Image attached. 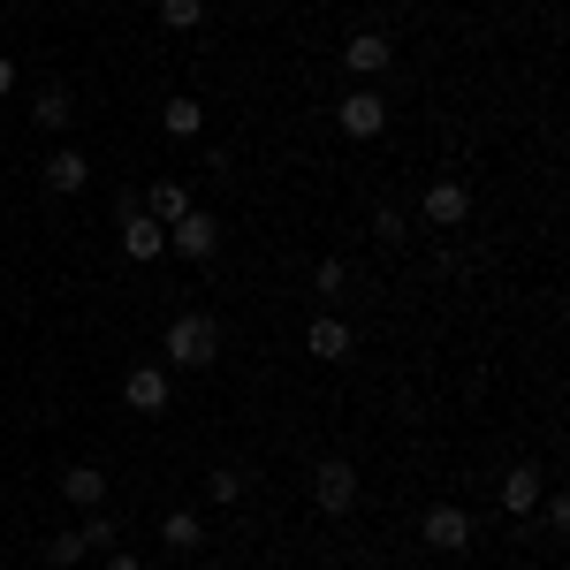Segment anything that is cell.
Here are the masks:
<instances>
[{"label": "cell", "instance_id": "obj_1", "mask_svg": "<svg viewBox=\"0 0 570 570\" xmlns=\"http://www.w3.org/2000/svg\"><path fill=\"white\" fill-rule=\"evenodd\" d=\"M160 357H168L176 373H206L220 357V320L214 312H176L168 335H160Z\"/></svg>", "mask_w": 570, "mask_h": 570}, {"label": "cell", "instance_id": "obj_2", "mask_svg": "<svg viewBox=\"0 0 570 570\" xmlns=\"http://www.w3.org/2000/svg\"><path fill=\"white\" fill-rule=\"evenodd\" d=\"M419 540H426L434 556H464V548L480 540V518H472L464 502H434V510L419 518Z\"/></svg>", "mask_w": 570, "mask_h": 570}, {"label": "cell", "instance_id": "obj_3", "mask_svg": "<svg viewBox=\"0 0 570 570\" xmlns=\"http://www.w3.org/2000/svg\"><path fill=\"white\" fill-rule=\"evenodd\" d=\"M335 122H343L351 145H373V137L389 130V99H381L373 85H351V91H343V107H335Z\"/></svg>", "mask_w": 570, "mask_h": 570}, {"label": "cell", "instance_id": "obj_4", "mask_svg": "<svg viewBox=\"0 0 570 570\" xmlns=\"http://www.w3.org/2000/svg\"><path fill=\"white\" fill-rule=\"evenodd\" d=\"M122 403H130L137 419H160V411L176 403V381H168V365H130V381H122Z\"/></svg>", "mask_w": 570, "mask_h": 570}, {"label": "cell", "instance_id": "obj_5", "mask_svg": "<svg viewBox=\"0 0 570 570\" xmlns=\"http://www.w3.org/2000/svg\"><path fill=\"white\" fill-rule=\"evenodd\" d=\"M419 214H426V228H464V220H472V183H456V176L426 183Z\"/></svg>", "mask_w": 570, "mask_h": 570}, {"label": "cell", "instance_id": "obj_6", "mask_svg": "<svg viewBox=\"0 0 570 570\" xmlns=\"http://www.w3.org/2000/svg\"><path fill=\"white\" fill-rule=\"evenodd\" d=\"M312 502H320L327 518H351L357 510V472L343 464V456H327V464L312 472Z\"/></svg>", "mask_w": 570, "mask_h": 570}, {"label": "cell", "instance_id": "obj_7", "mask_svg": "<svg viewBox=\"0 0 570 570\" xmlns=\"http://www.w3.org/2000/svg\"><path fill=\"white\" fill-rule=\"evenodd\" d=\"M168 252H183V259H214V252H220V220L190 206V214L168 228Z\"/></svg>", "mask_w": 570, "mask_h": 570}, {"label": "cell", "instance_id": "obj_8", "mask_svg": "<svg viewBox=\"0 0 570 570\" xmlns=\"http://www.w3.org/2000/svg\"><path fill=\"white\" fill-rule=\"evenodd\" d=\"M305 351L320 357V365H343V357L357 351V335H351V320H335V312H320L305 327Z\"/></svg>", "mask_w": 570, "mask_h": 570}, {"label": "cell", "instance_id": "obj_9", "mask_svg": "<svg viewBox=\"0 0 570 570\" xmlns=\"http://www.w3.org/2000/svg\"><path fill=\"white\" fill-rule=\"evenodd\" d=\"M389 61H395V46L381 39V31H351V39H343V69H351V77H381Z\"/></svg>", "mask_w": 570, "mask_h": 570}, {"label": "cell", "instance_id": "obj_10", "mask_svg": "<svg viewBox=\"0 0 570 570\" xmlns=\"http://www.w3.org/2000/svg\"><path fill=\"white\" fill-rule=\"evenodd\" d=\"M137 214H153V220H160V228H176V220L190 214V183L160 176V183H153V190H145V198H137Z\"/></svg>", "mask_w": 570, "mask_h": 570}, {"label": "cell", "instance_id": "obj_11", "mask_svg": "<svg viewBox=\"0 0 570 570\" xmlns=\"http://www.w3.org/2000/svg\"><path fill=\"white\" fill-rule=\"evenodd\" d=\"M122 252H130L137 266H153L160 252H168V228H160L153 214H122Z\"/></svg>", "mask_w": 570, "mask_h": 570}, {"label": "cell", "instance_id": "obj_12", "mask_svg": "<svg viewBox=\"0 0 570 570\" xmlns=\"http://www.w3.org/2000/svg\"><path fill=\"white\" fill-rule=\"evenodd\" d=\"M540 494H548L540 464H518V472H502V510H510V518H532V510H540Z\"/></svg>", "mask_w": 570, "mask_h": 570}, {"label": "cell", "instance_id": "obj_13", "mask_svg": "<svg viewBox=\"0 0 570 570\" xmlns=\"http://www.w3.org/2000/svg\"><path fill=\"white\" fill-rule=\"evenodd\" d=\"M85 183H91V160L77 153V145H61V153L46 160V190H61V198H77Z\"/></svg>", "mask_w": 570, "mask_h": 570}, {"label": "cell", "instance_id": "obj_14", "mask_svg": "<svg viewBox=\"0 0 570 570\" xmlns=\"http://www.w3.org/2000/svg\"><path fill=\"white\" fill-rule=\"evenodd\" d=\"M61 494H69L77 510H99V502H107V472H99V464H69V472H61Z\"/></svg>", "mask_w": 570, "mask_h": 570}, {"label": "cell", "instance_id": "obj_15", "mask_svg": "<svg viewBox=\"0 0 570 570\" xmlns=\"http://www.w3.org/2000/svg\"><path fill=\"white\" fill-rule=\"evenodd\" d=\"M160 540H168L176 556H190V548L206 540V518H198V510H168V518H160Z\"/></svg>", "mask_w": 570, "mask_h": 570}, {"label": "cell", "instance_id": "obj_16", "mask_svg": "<svg viewBox=\"0 0 570 570\" xmlns=\"http://www.w3.org/2000/svg\"><path fill=\"white\" fill-rule=\"evenodd\" d=\"M160 130L168 137H198L206 130V107H198V99H168V107H160Z\"/></svg>", "mask_w": 570, "mask_h": 570}, {"label": "cell", "instance_id": "obj_17", "mask_svg": "<svg viewBox=\"0 0 570 570\" xmlns=\"http://www.w3.org/2000/svg\"><path fill=\"white\" fill-rule=\"evenodd\" d=\"M206 502H244V464H220V472H206Z\"/></svg>", "mask_w": 570, "mask_h": 570}, {"label": "cell", "instance_id": "obj_18", "mask_svg": "<svg viewBox=\"0 0 570 570\" xmlns=\"http://www.w3.org/2000/svg\"><path fill=\"white\" fill-rule=\"evenodd\" d=\"M85 556H91V548H85V532H77V525H69V532H53V540H46V563H53V570L85 563Z\"/></svg>", "mask_w": 570, "mask_h": 570}, {"label": "cell", "instance_id": "obj_19", "mask_svg": "<svg viewBox=\"0 0 570 570\" xmlns=\"http://www.w3.org/2000/svg\"><path fill=\"white\" fill-rule=\"evenodd\" d=\"M312 289H320V297L335 305V297L351 289V266H343V259H320V266H312Z\"/></svg>", "mask_w": 570, "mask_h": 570}, {"label": "cell", "instance_id": "obj_20", "mask_svg": "<svg viewBox=\"0 0 570 570\" xmlns=\"http://www.w3.org/2000/svg\"><path fill=\"white\" fill-rule=\"evenodd\" d=\"M160 23L168 31H198L206 23V0H160Z\"/></svg>", "mask_w": 570, "mask_h": 570}, {"label": "cell", "instance_id": "obj_21", "mask_svg": "<svg viewBox=\"0 0 570 570\" xmlns=\"http://www.w3.org/2000/svg\"><path fill=\"white\" fill-rule=\"evenodd\" d=\"M31 122H39V130H69V91H39Z\"/></svg>", "mask_w": 570, "mask_h": 570}, {"label": "cell", "instance_id": "obj_22", "mask_svg": "<svg viewBox=\"0 0 570 570\" xmlns=\"http://www.w3.org/2000/svg\"><path fill=\"white\" fill-rule=\"evenodd\" d=\"M77 532H85V548H115V518H107V510H91Z\"/></svg>", "mask_w": 570, "mask_h": 570}, {"label": "cell", "instance_id": "obj_23", "mask_svg": "<svg viewBox=\"0 0 570 570\" xmlns=\"http://www.w3.org/2000/svg\"><path fill=\"white\" fill-rule=\"evenodd\" d=\"M540 518H548V532H563L570 525V502H563V494H540Z\"/></svg>", "mask_w": 570, "mask_h": 570}, {"label": "cell", "instance_id": "obj_24", "mask_svg": "<svg viewBox=\"0 0 570 570\" xmlns=\"http://www.w3.org/2000/svg\"><path fill=\"white\" fill-rule=\"evenodd\" d=\"M373 236H381V244H395V236H403V214H395V206H381V214H373Z\"/></svg>", "mask_w": 570, "mask_h": 570}, {"label": "cell", "instance_id": "obj_25", "mask_svg": "<svg viewBox=\"0 0 570 570\" xmlns=\"http://www.w3.org/2000/svg\"><path fill=\"white\" fill-rule=\"evenodd\" d=\"M99 570H145V563H137V556H122V548H107V563H99Z\"/></svg>", "mask_w": 570, "mask_h": 570}, {"label": "cell", "instance_id": "obj_26", "mask_svg": "<svg viewBox=\"0 0 570 570\" xmlns=\"http://www.w3.org/2000/svg\"><path fill=\"white\" fill-rule=\"evenodd\" d=\"M8 91H16V61L0 53V99H8Z\"/></svg>", "mask_w": 570, "mask_h": 570}, {"label": "cell", "instance_id": "obj_27", "mask_svg": "<svg viewBox=\"0 0 570 570\" xmlns=\"http://www.w3.org/2000/svg\"><path fill=\"white\" fill-rule=\"evenodd\" d=\"M198 570H228V563H198Z\"/></svg>", "mask_w": 570, "mask_h": 570}]
</instances>
